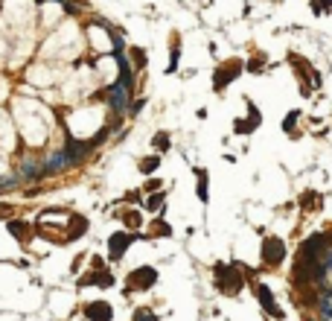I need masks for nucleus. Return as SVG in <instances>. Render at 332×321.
<instances>
[{"mask_svg":"<svg viewBox=\"0 0 332 321\" xmlns=\"http://www.w3.org/2000/svg\"><path fill=\"white\" fill-rule=\"evenodd\" d=\"M67 234H70L73 240H82V237L88 234V219H85L82 213H73L70 222H67Z\"/></svg>","mask_w":332,"mask_h":321,"instance_id":"1a4fd4ad","label":"nucleus"},{"mask_svg":"<svg viewBox=\"0 0 332 321\" xmlns=\"http://www.w3.org/2000/svg\"><path fill=\"white\" fill-rule=\"evenodd\" d=\"M262 67H265V53H257L251 62L245 64V70H248V73H260Z\"/></svg>","mask_w":332,"mask_h":321,"instance_id":"dca6fc26","label":"nucleus"},{"mask_svg":"<svg viewBox=\"0 0 332 321\" xmlns=\"http://www.w3.org/2000/svg\"><path fill=\"white\" fill-rule=\"evenodd\" d=\"M108 134H111V129H99V132H96V134H93V137L88 140V143H90V149H96V146H102Z\"/></svg>","mask_w":332,"mask_h":321,"instance_id":"412c9836","label":"nucleus"},{"mask_svg":"<svg viewBox=\"0 0 332 321\" xmlns=\"http://www.w3.org/2000/svg\"><path fill=\"white\" fill-rule=\"evenodd\" d=\"M196 175H198V199H201V202H207V172L198 170Z\"/></svg>","mask_w":332,"mask_h":321,"instance_id":"6ab92c4d","label":"nucleus"},{"mask_svg":"<svg viewBox=\"0 0 332 321\" xmlns=\"http://www.w3.org/2000/svg\"><path fill=\"white\" fill-rule=\"evenodd\" d=\"M242 70H245V64L239 62V59H227L225 64H219L216 73H213V91H225L233 79L242 76Z\"/></svg>","mask_w":332,"mask_h":321,"instance_id":"f03ea898","label":"nucleus"},{"mask_svg":"<svg viewBox=\"0 0 332 321\" xmlns=\"http://www.w3.org/2000/svg\"><path fill=\"white\" fill-rule=\"evenodd\" d=\"M152 146H154L158 152H169V149H172V137H169V132H158V134L152 137Z\"/></svg>","mask_w":332,"mask_h":321,"instance_id":"ddd939ff","label":"nucleus"},{"mask_svg":"<svg viewBox=\"0 0 332 321\" xmlns=\"http://www.w3.org/2000/svg\"><path fill=\"white\" fill-rule=\"evenodd\" d=\"M149 234H152V237H172V228L163 222V219H154V222L149 225Z\"/></svg>","mask_w":332,"mask_h":321,"instance_id":"4468645a","label":"nucleus"},{"mask_svg":"<svg viewBox=\"0 0 332 321\" xmlns=\"http://www.w3.org/2000/svg\"><path fill=\"white\" fill-rule=\"evenodd\" d=\"M29 231H32V228H29L27 222H21V219H9V234L12 237H15V240H29Z\"/></svg>","mask_w":332,"mask_h":321,"instance_id":"9d476101","label":"nucleus"},{"mask_svg":"<svg viewBox=\"0 0 332 321\" xmlns=\"http://www.w3.org/2000/svg\"><path fill=\"white\" fill-rule=\"evenodd\" d=\"M163 202H166V193H152V196L146 199V210H152L154 213V210H161Z\"/></svg>","mask_w":332,"mask_h":321,"instance_id":"2eb2a0df","label":"nucleus"},{"mask_svg":"<svg viewBox=\"0 0 332 321\" xmlns=\"http://www.w3.org/2000/svg\"><path fill=\"white\" fill-rule=\"evenodd\" d=\"M137 237L134 234H114V237H108V257L111 260H120L126 254V248L134 242Z\"/></svg>","mask_w":332,"mask_h":321,"instance_id":"0eeeda50","label":"nucleus"},{"mask_svg":"<svg viewBox=\"0 0 332 321\" xmlns=\"http://www.w3.org/2000/svg\"><path fill=\"white\" fill-rule=\"evenodd\" d=\"M248 120H251L253 126H260V123H262V111H260L257 105H253L251 99H248Z\"/></svg>","mask_w":332,"mask_h":321,"instance_id":"4be33fe9","label":"nucleus"},{"mask_svg":"<svg viewBox=\"0 0 332 321\" xmlns=\"http://www.w3.org/2000/svg\"><path fill=\"white\" fill-rule=\"evenodd\" d=\"M318 6H321V15H332V0H318Z\"/></svg>","mask_w":332,"mask_h":321,"instance_id":"393cba45","label":"nucleus"},{"mask_svg":"<svg viewBox=\"0 0 332 321\" xmlns=\"http://www.w3.org/2000/svg\"><path fill=\"white\" fill-rule=\"evenodd\" d=\"M131 321H158V315H154L152 310H146V307H140V310L134 312V318Z\"/></svg>","mask_w":332,"mask_h":321,"instance_id":"5701e85b","label":"nucleus"},{"mask_svg":"<svg viewBox=\"0 0 332 321\" xmlns=\"http://www.w3.org/2000/svg\"><path fill=\"white\" fill-rule=\"evenodd\" d=\"M158 167H161V158H158V155H149V158L140 160V167H137V170L143 172V175H154Z\"/></svg>","mask_w":332,"mask_h":321,"instance_id":"f8f14e48","label":"nucleus"},{"mask_svg":"<svg viewBox=\"0 0 332 321\" xmlns=\"http://www.w3.org/2000/svg\"><path fill=\"white\" fill-rule=\"evenodd\" d=\"M9 213H12V207H9V205H0V219H6Z\"/></svg>","mask_w":332,"mask_h":321,"instance_id":"a878e982","label":"nucleus"},{"mask_svg":"<svg viewBox=\"0 0 332 321\" xmlns=\"http://www.w3.org/2000/svg\"><path fill=\"white\" fill-rule=\"evenodd\" d=\"M126 283H128V289H131V292H146V289H152V286L158 283V269H154V266L134 269V272L126 277Z\"/></svg>","mask_w":332,"mask_h":321,"instance_id":"7ed1b4c3","label":"nucleus"},{"mask_svg":"<svg viewBox=\"0 0 332 321\" xmlns=\"http://www.w3.org/2000/svg\"><path fill=\"white\" fill-rule=\"evenodd\" d=\"M257 126L251 123V120H233V132L236 134H251Z\"/></svg>","mask_w":332,"mask_h":321,"instance_id":"a211bd4d","label":"nucleus"},{"mask_svg":"<svg viewBox=\"0 0 332 321\" xmlns=\"http://www.w3.org/2000/svg\"><path fill=\"white\" fill-rule=\"evenodd\" d=\"M253 295H257V301L262 304V310L268 312L271 318H280L283 321V310L277 307V301H274V295H271V289L265 283H253Z\"/></svg>","mask_w":332,"mask_h":321,"instance_id":"39448f33","label":"nucleus"},{"mask_svg":"<svg viewBox=\"0 0 332 321\" xmlns=\"http://www.w3.org/2000/svg\"><path fill=\"white\" fill-rule=\"evenodd\" d=\"M126 53L131 56V67H134V70H143V67H146V62H149V59H146V53L140 50V47H128Z\"/></svg>","mask_w":332,"mask_h":321,"instance_id":"9b49d317","label":"nucleus"},{"mask_svg":"<svg viewBox=\"0 0 332 321\" xmlns=\"http://www.w3.org/2000/svg\"><path fill=\"white\" fill-rule=\"evenodd\" d=\"M85 315H88L90 321H111L114 318V310H111L105 301H93V304L85 307Z\"/></svg>","mask_w":332,"mask_h":321,"instance_id":"6e6552de","label":"nucleus"},{"mask_svg":"<svg viewBox=\"0 0 332 321\" xmlns=\"http://www.w3.org/2000/svg\"><path fill=\"white\" fill-rule=\"evenodd\" d=\"M123 222H126L128 228H140V225H143V216L137 213V210H126V213H123Z\"/></svg>","mask_w":332,"mask_h":321,"instance_id":"f3484780","label":"nucleus"},{"mask_svg":"<svg viewBox=\"0 0 332 321\" xmlns=\"http://www.w3.org/2000/svg\"><path fill=\"white\" fill-rule=\"evenodd\" d=\"M213 275H216V286H219L222 295H239L242 292L245 280H242V275H239L236 263H216Z\"/></svg>","mask_w":332,"mask_h":321,"instance_id":"f257e3e1","label":"nucleus"},{"mask_svg":"<svg viewBox=\"0 0 332 321\" xmlns=\"http://www.w3.org/2000/svg\"><path fill=\"white\" fill-rule=\"evenodd\" d=\"M318 205V196H315L312 190H309V193H303V196H300V207H303V210H309V207H315Z\"/></svg>","mask_w":332,"mask_h":321,"instance_id":"b1692460","label":"nucleus"},{"mask_svg":"<svg viewBox=\"0 0 332 321\" xmlns=\"http://www.w3.org/2000/svg\"><path fill=\"white\" fill-rule=\"evenodd\" d=\"M90 266H93V269H105V263H102V257H93V260H90Z\"/></svg>","mask_w":332,"mask_h":321,"instance_id":"bb28decb","label":"nucleus"},{"mask_svg":"<svg viewBox=\"0 0 332 321\" xmlns=\"http://www.w3.org/2000/svg\"><path fill=\"white\" fill-rule=\"evenodd\" d=\"M262 260L268 263V266H280L283 260H286V245L280 237H265L262 240Z\"/></svg>","mask_w":332,"mask_h":321,"instance_id":"20e7f679","label":"nucleus"},{"mask_svg":"<svg viewBox=\"0 0 332 321\" xmlns=\"http://www.w3.org/2000/svg\"><path fill=\"white\" fill-rule=\"evenodd\" d=\"M99 99H108V105L114 108V111H123V108L128 105V88L117 82V85H111L108 91H102Z\"/></svg>","mask_w":332,"mask_h":321,"instance_id":"423d86ee","label":"nucleus"},{"mask_svg":"<svg viewBox=\"0 0 332 321\" xmlns=\"http://www.w3.org/2000/svg\"><path fill=\"white\" fill-rule=\"evenodd\" d=\"M297 117H300V111H288V117L283 120V132L295 134V123H297Z\"/></svg>","mask_w":332,"mask_h":321,"instance_id":"aec40b11","label":"nucleus"}]
</instances>
